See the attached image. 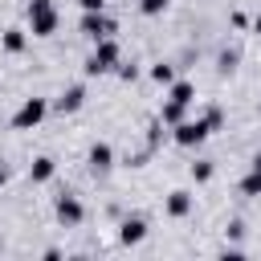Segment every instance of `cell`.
I'll list each match as a JSON object with an SVG mask.
<instances>
[{
  "mask_svg": "<svg viewBox=\"0 0 261 261\" xmlns=\"http://www.w3.org/2000/svg\"><path fill=\"white\" fill-rule=\"evenodd\" d=\"M118 61H122V49H118V41L114 37H102V41H94V53L86 57V77H102V73H114L118 69Z\"/></svg>",
  "mask_w": 261,
  "mask_h": 261,
  "instance_id": "obj_1",
  "label": "cell"
},
{
  "mask_svg": "<svg viewBox=\"0 0 261 261\" xmlns=\"http://www.w3.org/2000/svg\"><path fill=\"white\" fill-rule=\"evenodd\" d=\"M57 24H61V16H57L53 0H29V33L33 37H53Z\"/></svg>",
  "mask_w": 261,
  "mask_h": 261,
  "instance_id": "obj_2",
  "label": "cell"
},
{
  "mask_svg": "<svg viewBox=\"0 0 261 261\" xmlns=\"http://www.w3.org/2000/svg\"><path fill=\"white\" fill-rule=\"evenodd\" d=\"M167 130H171V143H175V147H188V151L200 147V143L212 135L204 118H184V122H175V126H167Z\"/></svg>",
  "mask_w": 261,
  "mask_h": 261,
  "instance_id": "obj_3",
  "label": "cell"
},
{
  "mask_svg": "<svg viewBox=\"0 0 261 261\" xmlns=\"http://www.w3.org/2000/svg\"><path fill=\"white\" fill-rule=\"evenodd\" d=\"M45 114H49V102L45 98H24L20 110L12 114V130H33V126L45 122Z\"/></svg>",
  "mask_w": 261,
  "mask_h": 261,
  "instance_id": "obj_4",
  "label": "cell"
},
{
  "mask_svg": "<svg viewBox=\"0 0 261 261\" xmlns=\"http://www.w3.org/2000/svg\"><path fill=\"white\" fill-rule=\"evenodd\" d=\"M53 216H57V224H65V228H77V224L86 220V204H82L73 192H61V196L53 200Z\"/></svg>",
  "mask_w": 261,
  "mask_h": 261,
  "instance_id": "obj_5",
  "label": "cell"
},
{
  "mask_svg": "<svg viewBox=\"0 0 261 261\" xmlns=\"http://www.w3.org/2000/svg\"><path fill=\"white\" fill-rule=\"evenodd\" d=\"M77 33H82V37H90V41H102V37H110V33H114V20H110L106 12H82Z\"/></svg>",
  "mask_w": 261,
  "mask_h": 261,
  "instance_id": "obj_6",
  "label": "cell"
},
{
  "mask_svg": "<svg viewBox=\"0 0 261 261\" xmlns=\"http://www.w3.org/2000/svg\"><path fill=\"white\" fill-rule=\"evenodd\" d=\"M192 208H196V196H192L188 188H175V192H167V200H163V212H167L171 220L192 216Z\"/></svg>",
  "mask_w": 261,
  "mask_h": 261,
  "instance_id": "obj_7",
  "label": "cell"
},
{
  "mask_svg": "<svg viewBox=\"0 0 261 261\" xmlns=\"http://www.w3.org/2000/svg\"><path fill=\"white\" fill-rule=\"evenodd\" d=\"M143 241H147V220L143 216H122L118 220V245L130 249V245H143Z\"/></svg>",
  "mask_w": 261,
  "mask_h": 261,
  "instance_id": "obj_8",
  "label": "cell"
},
{
  "mask_svg": "<svg viewBox=\"0 0 261 261\" xmlns=\"http://www.w3.org/2000/svg\"><path fill=\"white\" fill-rule=\"evenodd\" d=\"M86 167H90L94 175H106V171L114 167V147H110V143H94V147L86 151Z\"/></svg>",
  "mask_w": 261,
  "mask_h": 261,
  "instance_id": "obj_9",
  "label": "cell"
},
{
  "mask_svg": "<svg viewBox=\"0 0 261 261\" xmlns=\"http://www.w3.org/2000/svg\"><path fill=\"white\" fill-rule=\"evenodd\" d=\"M82 106H86V86H65V90H61V98L53 102V110H57V114H77Z\"/></svg>",
  "mask_w": 261,
  "mask_h": 261,
  "instance_id": "obj_10",
  "label": "cell"
},
{
  "mask_svg": "<svg viewBox=\"0 0 261 261\" xmlns=\"http://www.w3.org/2000/svg\"><path fill=\"white\" fill-rule=\"evenodd\" d=\"M0 49H4V53H12V57H16V53H24V49H29V29H16V24H12V29H4V33H0Z\"/></svg>",
  "mask_w": 261,
  "mask_h": 261,
  "instance_id": "obj_11",
  "label": "cell"
},
{
  "mask_svg": "<svg viewBox=\"0 0 261 261\" xmlns=\"http://www.w3.org/2000/svg\"><path fill=\"white\" fill-rule=\"evenodd\" d=\"M167 102L192 106V102H196V82H188V77H175V82L167 86Z\"/></svg>",
  "mask_w": 261,
  "mask_h": 261,
  "instance_id": "obj_12",
  "label": "cell"
},
{
  "mask_svg": "<svg viewBox=\"0 0 261 261\" xmlns=\"http://www.w3.org/2000/svg\"><path fill=\"white\" fill-rule=\"evenodd\" d=\"M57 175V163L49 159V155H37L33 163H29V184H49Z\"/></svg>",
  "mask_w": 261,
  "mask_h": 261,
  "instance_id": "obj_13",
  "label": "cell"
},
{
  "mask_svg": "<svg viewBox=\"0 0 261 261\" xmlns=\"http://www.w3.org/2000/svg\"><path fill=\"white\" fill-rule=\"evenodd\" d=\"M241 196L261 200V167H249V171L241 175Z\"/></svg>",
  "mask_w": 261,
  "mask_h": 261,
  "instance_id": "obj_14",
  "label": "cell"
},
{
  "mask_svg": "<svg viewBox=\"0 0 261 261\" xmlns=\"http://www.w3.org/2000/svg\"><path fill=\"white\" fill-rule=\"evenodd\" d=\"M147 77H151L155 86H171V82H175V65H171V61H155V65L147 69Z\"/></svg>",
  "mask_w": 261,
  "mask_h": 261,
  "instance_id": "obj_15",
  "label": "cell"
},
{
  "mask_svg": "<svg viewBox=\"0 0 261 261\" xmlns=\"http://www.w3.org/2000/svg\"><path fill=\"white\" fill-rule=\"evenodd\" d=\"M237 65H241V53L237 49H220V57H216V73H237Z\"/></svg>",
  "mask_w": 261,
  "mask_h": 261,
  "instance_id": "obj_16",
  "label": "cell"
},
{
  "mask_svg": "<svg viewBox=\"0 0 261 261\" xmlns=\"http://www.w3.org/2000/svg\"><path fill=\"white\" fill-rule=\"evenodd\" d=\"M159 118H163V126H175V122H184V118H188V106H179V102H163Z\"/></svg>",
  "mask_w": 261,
  "mask_h": 261,
  "instance_id": "obj_17",
  "label": "cell"
},
{
  "mask_svg": "<svg viewBox=\"0 0 261 261\" xmlns=\"http://www.w3.org/2000/svg\"><path fill=\"white\" fill-rule=\"evenodd\" d=\"M212 175H216V163H212V159H196V163H192V179H196V184H208Z\"/></svg>",
  "mask_w": 261,
  "mask_h": 261,
  "instance_id": "obj_18",
  "label": "cell"
},
{
  "mask_svg": "<svg viewBox=\"0 0 261 261\" xmlns=\"http://www.w3.org/2000/svg\"><path fill=\"white\" fill-rule=\"evenodd\" d=\"M171 8V0H139V12L143 16H159V12H167Z\"/></svg>",
  "mask_w": 261,
  "mask_h": 261,
  "instance_id": "obj_19",
  "label": "cell"
},
{
  "mask_svg": "<svg viewBox=\"0 0 261 261\" xmlns=\"http://www.w3.org/2000/svg\"><path fill=\"white\" fill-rule=\"evenodd\" d=\"M200 118L208 122V130H220V126H224V110H220V106H208Z\"/></svg>",
  "mask_w": 261,
  "mask_h": 261,
  "instance_id": "obj_20",
  "label": "cell"
},
{
  "mask_svg": "<svg viewBox=\"0 0 261 261\" xmlns=\"http://www.w3.org/2000/svg\"><path fill=\"white\" fill-rule=\"evenodd\" d=\"M159 143H163V118H155V122L147 126V147L159 151Z\"/></svg>",
  "mask_w": 261,
  "mask_h": 261,
  "instance_id": "obj_21",
  "label": "cell"
},
{
  "mask_svg": "<svg viewBox=\"0 0 261 261\" xmlns=\"http://www.w3.org/2000/svg\"><path fill=\"white\" fill-rule=\"evenodd\" d=\"M114 73H118L122 82H135V77H139V65H130V61H118V69H114Z\"/></svg>",
  "mask_w": 261,
  "mask_h": 261,
  "instance_id": "obj_22",
  "label": "cell"
},
{
  "mask_svg": "<svg viewBox=\"0 0 261 261\" xmlns=\"http://www.w3.org/2000/svg\"><path fill=\"white\" fill-rule=\"evenodd\" d=\"M77 8H82V12H102L106 0H77Z\"/></svg>",
  "mask_w": 261,
  "mask_h": 261,
  "instance_id": "obj_23",
  "label": "cell"
},
{
  "mask_svg": "<svg viewBox=\"0 0 261 261\" xmlns=\"http://www.w3.org/2000/svg\"><path fill=\"white\" fill-rule=\"evenodd\" d=\"M228 20H232V29H249V24H253V20H249V16H245V12H232V16H228Z\"/></svg>",
  "mask_w": 261,
  "mask_h": 261,
  "instance_id": "obj_24",
  "label": "cell"
},
{
  "mask_svg": "<svg viewBox=\"0 0 261 261\" xmlns=\"http://www.w3.org/2000/svg\"><path fill=\"white\" fill-rule=\"evenodd\" d=\"M228 237L241 241V237H245V224H241V220H228Z\"/></svg>",
  "mask_w": 261,
  "mask_h": 261,
  "instance_id": "obj_25",
  "label": "cell"
},
{
  "mask_svg": "<svg viewBox=\"0 0 261 261\" xmlns=\"http://www.w3.org/2000/svg\"><path fill=\"white\" fill-rule=\"evenodd\" d=\"M249 29H253V33H257V37H261V12H257V16H253V24H249Z\"/></svg>",
  "mask_w": 261,
  "mask_h": 261,
  "instance_id": "obj_26",
  "label": "cell"
},
{
  "mask_svg": "<svg viewBox=\"0 0 261 261\" xmlns=\"http://www.w3.org/2000/svg\"><path fill=\"white\" fill-rule=\"evenodd\" d=\"M4 184H8V171H4V163H0V192H4Z\"/></svg>",
  "mask_w": 261,
  "mask_h": 261,
  "instance_id": "obj_27",
  "label": "cell"
}]
</instances>
